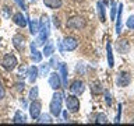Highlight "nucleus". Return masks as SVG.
<instances>
[{"instance_id":"obj_1","label":"nucleus","mask_w":134,"mask_h":126,"mask_svg":"<svg viewBox=\"0 0 134 126\" xmlns=\"http://www.w3.org/2000/svg\"><path fill=\"white\" fill-rule=\"evenodd\" d=\"M38 34H39V36H38V39L35 41L36 46L45 44V41H48V38H49V34H50V24H49L48 15H42L41 23H39V32H38Z\"/></svg>"},{"instance_id":"obj_2","label":"nucleus","mask_w":134,"mask_h":126,"mask_svg":"<svg viewBox=\"0 0 134 126\" xmlns=\"http://www.w3.org/2000/svg\"><path fill=\"white\" fill-rule=\"evenodd\" d=\"M63 98H64V95L62 94V92H54L52 101H50V113H52L53 116H59L62 113V104H63Z\"/></svg>"},{"instance_id":"obj_3","label":"nucleus","mask_w":134,"mask_h":126,"mask_svg":"<svg viewBox=\"0 0 134 126\" xmlns=\"http://www.w3.org/2000/svg\"><path fill=\"white\" fill-rule=\"evenodd\" d=\"M85 27H87L85 18H82V17H80V15H74V17H71V18L67 20V28L80 31V29H84Z\"/></svg>"},{"instance_id":"obj_4","label":"nucleus","mask_w":134,"mask_h":126,"mask_svg":"<svg viewBox=\"0 0 134 126\" xmlns=\"http://www.w3.org/2000/svg\"><path fill=\"white\" fill-rule=\"evenodd\" d=\"M2 66H3V69L7 70V71L14 70L15 66H17V57L14 56V55H11V53L4 55L3 59H2Z\"/></svg>"},{"instance_id":"obj_5","label":"nucleus","mask_w":134,"mask_h":126,"mask_svg":"<svg viewBox=\"0 0 134 126\" xmlns=\"http://www.w3.org/2000/svg\"><path fill=\"white\" fill-rule=\"evenodd\" d=\"M66 102H67V109H69L70 112H77L80 109V101H78V98L74 94L67 97Z\"/></svg>"},{"instance_id":"obj_6","label":"nucleus","mask_w":134,"mask_h":126,"mask_svg":"<svg viewBox=\"0 0 134 126\" xmlns=\"http://www.w3.org/2000/svg\"><path fill=\"white\" fill-rule=\"evenodd\" d=\"M63 48H64L66 50H69V52H71V50L77 49L78 46V41L75 39L74 36H66L64 39H63Z\"/></svg>"},{"instance_id":"obj_7","label":"nucleus","mask_w":134,"mask_h":126,"mask_svg":"<svg viewBox=\"0 0 134 126\" xmlns=\"http://www.w3.org/2000/svg\"><path fill=\"white\" fill-rule=\"evenodd\" d=\"M41 109H42L41 101L34 99L32 104L29 105V113H31V116L34 118V119H38V118H39V115H41Z\"/></svg>"},{"instance_id":"obj_8","label":"nucleus","mask_w":134,"mask_h":126,"mask_svg":"<svg viewBox=\"0 0 134 126\" xmlns=\"http://www.w3.org/2000/svg\"><path fill=\"white\" fill-rule=\"evenodd\" d=\"M116 83L119 87H127L129 84L131 83V76L129 73H126V71H121V73H119V76H117Z\"/></svg>"},{"instance_id":"obj_9","label":"nucleus","mask_w":134,"mask_h":126,"mask_svg":"<svg viewBox=\"0 0 134 126\" xmlns=\"http://www.w3.org/2000/svg\"><path fill=\"white\" fill-rule=\"evenodd\" d=\"M49 86L53 88V90H59L62 87V77L59 73H52L49 77Z\"/></svg>"},{"instance_id":"obj_10","label":"nucleus","mask_w":134,"mask_h":126,"mask_svg":"<svg viewBox=\"0 0 134 126\" xmlns=\"http://www.w3.org/2000/svg\"><path fill=\"white\" fill-rule=\"evenodd\" d=\"M84 83L81 81V80H74L73 83H71V86H70V91L73 92L74 95H80V94H82L84 92Z\"/></svg>"},{"instance_id":"obj_11","label":"nucleus","mask_w":134,"mask_h":126,"mask_svg":"<svg viewBox=\"0 0 134 126\" xmlns=\"http://www.w3.org/2000/svg\"><path fill=\"white\" fill-rule=\"evenodd\" d=\"M25 38L23 35H20V34H17V35L13 36V45H14V48L18 50V52H23L24 48H25Z\"/></svg>"},{"instance_id":"obj_12","label":"nucleus","mask_w":134,"mask_h":126,"mask_svg":"<svg viewBox=\"0 0 134 126\" xmlns=\"http://www.w3.org/2000/svg\"><path fill=\"white\" fill-rule=\"evenodd\" d=\"M13 21H14V24H17L18 25V27H25V25H27V18H25V17L23 15V13H15L14 15H13Z\"/></svg>"},{"instance_id":"obj_13","label":"nucleus","mask_w":134,"mask_h":126,"mask_svg":"<svg viewBox=\"0 0 134 126\" xmlns=\"http://www.w3.org/2000/svg\"><path fill=\"white\" fill-rule=\"evenodd\" d=\"M31 57H32V60L35 62V63H39L42 60V53L39 52V50H36V44L35 42H32L31 44Z\"/></svg>"},{"instance_id":"obj_14","label":"nucleus","mask_w":134,"mask_h":126,"mask_svg":"<svg viewBox=\"0 0 134 126\" xmlns=\"http://www.w3.org/2000/svg\"><path fill=\"white\" fill-rule=\"evenodd\" d=\"M121 13H123V4L117 6V17H116V32L120 34L121 31Z\"/></svg>"},{"instance_id":"obj_15","label":"nucleus","mask_w":134,"mask_h":126,"mask_svg":"<svg viewBox=\"0 0 134 126\" xmlns=\"http://www.w3.org/2000/svg\"><path fill=\"white\" fill-rule=\"evenodd\" d=\"M38 74H39V70H38V67L36 66H31L28 69V80H29V83H35V80L38 77Z\"/></svg>"},{"instance_id":"obj_16","label":"nucleus","mask_w":134,"mask_h":126,"mask_svg":"<svg viewBox=\"0 0 134 126\" xmlns=\"http://www.w3.org/2000/svg\"><path fill=\"white\" fill-rule=\"evenodd\" d=\"M45 6L49 7V8H60L63 2L62 0H43Z\"/></svg>"},{"instance_id":"obj_17","label":"nucleus","mask_w":134,"mask_h":126,"mask_svg":"<svg viewBox=\"0 0 134 126\" xmlns=\"http://www.w3.org/2000/svg\"><path fill=\"white\" fill-rule=\"evenodd\" d=\"M60 77L63 86L67 87V65L66 63H60Z\"/></svg>"},{"instance_id":"obj_18","label":"nucleus","mask_w":134,"mask_h":126,"mask_svg":"<svg viewBox=\"0 0 134 126\" xmlns=\"http://www.w3.org/2000/svg\"><path fill=\"white\" fill-rule=\"evenodd\" d=\"M117 49H119L120 53H126L130 50V45L127 41H119L117 42Z\"/></svg>"},{"instance_id":"obj_19","label":"nucleus","mask_w":134,"mask_h":126,"mask_svg":"<svg viewBox=\"0 0 134 126\" xmlns=\"http://www.w3.org/2000/svg\"><path fill=\"white\" fill-rule=\"evenodd\" d=\"M28 23H29V29H31V34L36 35V34L39 32V23H38L36 20H28Z\"/></svg>"},{"instance_id":"obj_20","label":"nucleus","mask_w":134,"mask_h":126,"mask_svg":"<svg viewBox=\"0 0 134 126\" xmlns=\"http://www.w3.org/2000/svg\"><path fill=\"white\" fill-rule=\"evenodd\" d=\"M106 50H108V63H109V67H113V66H115V59H113V52H112V45L110 44L106 45Z\"/></svg>"},{"instance_id":"obj_21","label":"nucleus","mask_w":134,"mask_h":126,"mask_svg":"<svg viewBox=\"0 0 134 126\" xmlns=\"http://www.w3.org/2000/svg\"><path fill=\"white\" fill-rule=\"evenodd\" d=\"M102 90H103V88H102V84H100L99 81H95V83L91 86V92H92L94 95H99L100 92H102Z\"/></svg>"},{"instance_id":"obj_22","label":"nucleus","mask_w":134,"mask_h":126,"mask_svg":"<svg viewBox=\"0 0 134 126\" xmlns=\"http://www.w3.org/2000/svg\"><path fill=\"white\" fill-rule=\"evenodd\" d=\"M54 52V45L52 44V42H49V44H46L43 46V52H42V55H45V56H50Z\"/></svg>"},{"instance_id":"obj_23","label":"nucleus","mask_w":134,"mask_h":126,"mask_svg":"<svg viewBox=\"0 0 134 126\" xmlns=\"http://www.w3.org/2000/svg\"><path fill=\"white\" fill-rule=\"evenodd\" d=\"M13 122H14V123H25V115L21 111H17Z\"/></svg>"},{"instance_id":"obj_24","label":"nucleus","mask_w":134,"mask_h":126,"mask_svg":"<svg viewBox=\"0 0 134 126\" xmlns=\"http://www.w3.org/2000/svg\"><path fill=\"white\" fill-rule=\"evenodd\" d=\"M98 15H99V20L100 23H105V6L102 3H98Z\"/></svg>"},{"instance_id":"obj_25","label":"nucleus","mask_w":134,"mask_h":126,"mask_svg":"<svg viewBox=\"0 0 134 126\" xmlns=\"http://www.w3.org/2000/svg\"><path fill=\"white\" fill-rule=\"evenodd\" d=\"M38 122L39 123H52V118H50L48 113H45V115H39V118H38Z\"/></svg>"},{"instance_id":"obj_26","label":"nucleus","mask_w":134,"mask_h":126,"mask_svg":"<svg viewBox=\"0 0 134 126\" xmlns=\"http://www.w3.org/2000/svg\"><path fill=\"white\" fill-rule=\"evenodd\" d=\"M96 123H106L108 122V118L105 113H99V115H96V119H95Z\"/></svg>"},{"instance_id":"obj_27","label":"nucleus","mask_w":134,"mask_h":126,"mask_svg":"<svg viewBox=\"0 0 134 126\" xmlns=\"http://www.w3.org/2000/svg\"><path fill=\"white\" fill-rule=\"evenodd\" d=\"M116 13H117V7H116V3L112 2V8H110V18L115 20L116 18Z\"/></svg>"},{"instance_id":"obj_28","label":"nucleus","mask_w":134,"mask_h":126,"mask_svg":"<svg viewBox=\"0 0 134 126\" xmlns=\"http://www.w3.org/2000/svg\"><path fill=\"white\" fill-rule=\"evenodd\" d=\"M29 98H31L32 101L38 98V87H34L31 90V92H29Z\"/></svg>"},{"instance_id":"obj_29","label":"nucleus","mask_w":134,"mask_h":126,"mask_svg":"<svg viewBox=\"0 0 134 126\" xmlns=\"http://www.w3.org/2000/svg\"><path fill=\"white\" fill-rule=\"evenodd\" d=\"M49 67H50V65H49V63H45V65H42L41 66V73L42 74H48L49 73Z\"/></svg>"},{"instance_id":"obj_30","label":"nucleus","mask_w":134,"mask_h":126,"mask_svg":"<svg viewBox=\"0 0 134 126\" xmlns=\"http://www.w3.org/2000/svg\"><path fill=\"white\" fill-rule=\"evenodd\" d=\"M126 25H127L130 29H134V15L129 17V20H127V23H126Z\"/></svg>"},{"instance_id":"obj_31","label":"nucleus","mask_w":134,"mask_h":126,"mask_svg":"<svg viewBox=\"0 0 134 126\" xmlns=\"http://www.w3.org/2000/svg\"><path fill=\"white\" fill-rule=\"evenodd\" d=\"M105 97H106V104L110 107L112 105V98H110V94H109V91H105Z\"/></svg>"},{"instance_id":"obj_32","label":"nucleus","mask_w":134,"mask_h":126,"mask_svg":"<svg viewBox=\"0 0 134 126\" xmlns=\"http://www.w3.org/2000/svg\"><path fill=\"white\" fill-rule=\"evenodd\" d=\"M120 113H121V104H119V109H117V116H116V122H120Z\"/></svg>"},{"instance_id":"obj_33","label":"nucleus","mask_w":134,"mask_h":126,"mask_svg":"<svg viewBox=\"0 0 134 126\" xmlns=\"http://www.w3.org/2000/svg\"><path fill=\"white\" fill-rule=\"evenodd\" d=\"M4 94H6V91H4V87L0 84V99H3L4 98Z\"/></svg>"},{"instance_id":"obj_34","label":"nucleus","mask_w":134,"mask_h":126,"mask_svg":"<svg viewBox=\"0 0 134 126\" xmlns=\"http://www.w3.org/2000/svg\"><path fill=\"white\" fill-rule=\"evenodd\" d=\"M17 91H24V83L21 84V83H17Z\"/></svg>"},{"instance_id":"obj_35","label":"nucleus","mask_w":134,"mask_h":126,"mask_svg":"<svg viewBox=\"0 0 134 126\" xmlns=\"http://www.w3.org/2000/svg\"><path fill=\"white\" fill-rule=\"evenodd\" d=\"M15 2L18 3V4H20V6H21V8H23V10H25V4H24V2H23V0H15Z\"/></svg>"},{"instance_id":"obj_36","label":"nucleus","mask_w":134,"mask_h":126,"mask_svg":"<svg viewBox=\"0 0 134 126\" xmlns=\"http://www.w3.org/2000/svg\"><path fill=\"white\" fill-rule=\"evenodd\" d=\"M63 116H64V119H69V113H67V111L63 112Z\"/></svg>"},{"instance_id":"obj_37","label":"nucleus","mask_w":134,"mask_h":126,"mask_svg":"<svg viewBox=\"0 0 134 126\" xmlns=\"http://www.w3.org/2000/svg\"><path fill=\"white\" fill-rule=\"evenodd\" d=\"M131 122H133V123H134V118H133V119H131Z\"/></svg>"}]
</instances>
